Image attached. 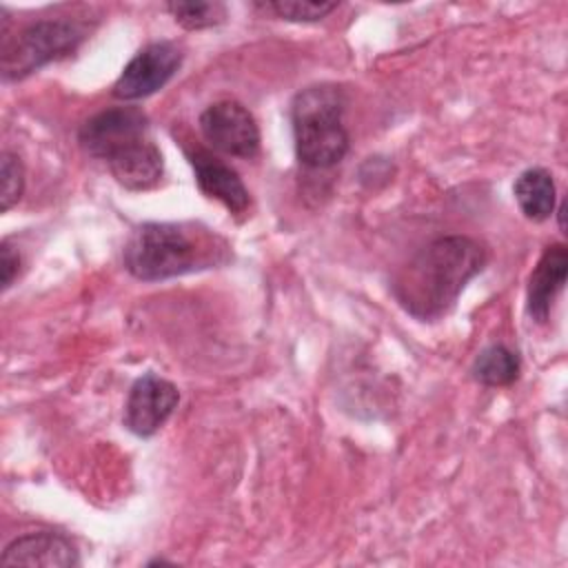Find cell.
I'll list each match as a JSON object with an SVG mask.
<instances>
[{
  "instance_id": "1",
  "label": "cell",
  "mask_w": 568,
  "mask_h": 568,
  "mask_svg": "<svg viewBox=\"0 0 568 568\" xmlns=\"http://www.w3.org/2000/svg\"><path fill=\"white\" fill-rule=\"evenodd\" d=\"M486 248L466 235H444L419 248L393 277V295L422 322L444 317L484 268Z\"/></svg>"
},
{
  "instance_id": "11",
  "label": "cell",
  "mask_w": 568,
  "mask_h": 568,
  "mask_svg": "<svg viewBox=\"0 0 568 568\" xmlns=\"http://www.w3.org/2000/svg\"><path fill=\"white\" fill-rule=\"evenodd\" d=\"M568 268V251L564 244L548 246L528 280V313L535 322L544 324L550 315L555 297L564 288Z\"/></svg>"
},
{
  "instance_id": "2",
  "label": "cell",
  "mask_w": 568,
  "mask_h": 568,
  "mask_svg": "<svg viewBox=\"0 0 568 568\" xmlns=\"http://www.w3.org/2000/svg\"><path fill=\"white\" fill-rule=\"evenodd\" d=\"M226 260L229 244L217 233L186 222H146L124 246V266L142 282L169 280Z\"/></svg>"
},
{
  "instance_id": "17",
  "label": "cell",
  "mask_w": 568,
  "mask_h": 568,
  "mask_svg": "<svg viewBox=\"0 0 568 568\" xmlns=\"http://www.w3.org/2000/svg\"><path fill=\"white\" fill-rule=\"evenodd\" d=\"M282 20L291 22H317L337 9V2H313V0H277L266 4Z\"/></svg>"
},
{
  "instance_id": "6",
  "label": "cell",
  "mask_w": 568,
  "mask_h": 568,
  "mask_svg": "<svg viewBox=\"0 0 568 568\" xmlns=\"http://www.w3.org/2000/svg\"><path fill=\"white\" fill-rule=\"evenodd\" d=\"M149 138V118L138 106L104 109L82 122L78 131L80 146L98 160L109 162L126 146Z\"/></svg>"
},
{
  "instance_id": "10",
  "label": "cell",
  "mask_w": 568,
  "mask_h": 568,
  "mask_svg": "<svg viewBox=\"0 0 568 568\" xmlns=\"http://www.w3.org/2000/svg\"><path fill=\"white\" fill-rule=\"evenodd\" d=\"M189 160L195 171V182L206 197L222 202L231 213H244L248 209V189L229 164L202 149L191 151Z\"/></svg>"
},
{
  "instance_id": "15",
  "label": "cell",
  "mask_w": 568,
  "mask_h": 568,
  "mask_svg": "<svg viewBox=\"0 0 568 568\" xmlns=\"http://www.w3.org/2000/svg\"><path fill=\"white\" fill-rule=\"evenodd\" d=\"M166 11L189 31L209 29L226 20V7L222 2H169Z\"/></svg>"
},
{
  "instance_id": "12",
  "label": "cell",
  "mask_w": 568,
  "mask_h": 568,
  "mask_svg": "<svg viewBox=\"0 0 568 568\" xmlns=\"http://www.w3.org/2000/svg\"><path fill=\"white\" fill-rule=\"evenodd\" d=\"M106 166L115 182L126 191H149L160 182L164 173L162 153L151 138L126 146L113 155Z\"/></svg>"
},
{
  "instance_id": "18",
  "label": "cell",
  "mask_w": 568,
  "mask_h": 568,
  "mask_svg": "<svg viewBox=\"0 0 568 568\" xmlns=\"http://www.w3.org/2000/svg\"><path fill=\"white\" fill-rule=\"evenodd\" d=\"M0 264H2V291H7L20 271V255L9 244V240L0 244Z\"/></svg>"
},
{
  "instance_id": "9",
  "label": "cell",
  "mask_w": 568,
  "mask_h": 568,
  "mask_svg": "<svg viewBox=\"0 0 568 568\" xmlns=\"http://www.w3.org/2000/svg\"><path fill=\"white\" fill-rule=\"evenodd\" d=\"M2 566H47L71 568L80 564L71 539L55 530H38L16 537L0 557Z\"/></svg>"
},
{
  "instance_id": "4",
  "label": "cell",
  "mask_w": 568,
  "mask_h": 568,
  "mask_svg": "<svg viewBox=\"0 0 568 568\" xmlns=\"http://www.w3.org/2000/svg\"><path fill=\"white\" fill-rule=\"evenodd\" d=\"M84 29L71 20H38L16 38H2V78L20 80L78 49Z\"/></svg>"
},
{
  "instance_id": "16",
  "label": "cell",
  "mask_w": 568,
  "mask_h": 568,
  "mask_svg": "<svg viewBox=\"0 0 568 568\" xmlns=\"http://www.w3.org/2000/svg\"><path fill=\"white\" fill-rule=\"evenodd\" d=\"M0 178H2L0 209L9 211L11 206H16L20 202L22 191H24V166H22V162L16 153L2 151V155H0Z\"/></svg>"
},
{
  "instance_id": "5",
  "label": "cell",
  "mask_w": 568,
  "mask_h": 568,
  "mask_svg": "<svg viewBox=\"0 0 568 568\" xmlns=\"http://www.w3.org/2000/svg\"><path fill=\"white\" fill-rule=\"evenodd\" d=\"M204 140L220 153L233 158H255L260 151V126L253 113L237 100H217L200 113Z\"/></svg>"
},
{
  "instance_id": "8",
  "label": "cell",
  "mask_w": 568,
  "mask_h": 568,
  "mask_svg": "<svg viewBox=\"0 0 568 568\" xmlns=\"http://www.w3.org/2000/svg\"><path fill=\"white\" fill-rule=\"evenodd\" d=\"M180 402L178 386L155 373L138 377L124 404V426L138 437L155 435Z\"/></svg>"
},
{
  "instance_id": "3",
  "label": "cell",
  "mask_w": 568,
  "mask_h": 568,
  "mask_svg": "<svg viewBox=\"0 0 568 568\" xmlns=\"http://www.w3.org/2000/svg\"><path fill=\"white\" fill-rule=\"evenodd\" d=\"M346 95L335 84L302 89L291 104L297 160L308 169H331L348 151L344 126Z\"/></svg>"
},
{
  "instance_id": "7",
  "label": "cell",
  "mask_w": 568,
  "mask_h": 568,
  "mask_svg": "<svg viewBox=\"0 0 568 568\" xmlns=\"http://www.w3.org/2000/svg\"><path fill=\"white\" fill-rule=\"evenodd\" d=\"M182 51L173 42H151L140 49L113 84L118 100H142L160 91L180 69Z\"/></svg>"
},
{
  "instance_id": "13",
  "label": "cell",
  "mask_w": 568,
  "mask_h": 568,
  "mask_svg": "<svg viewBox=\"0 0 568 568\" xmlns=\"http://www.w3.org/2000/svg\"><path fill=\"white\" fill-rule=\"evenodd\" d=\"M513 193L521 213L532 222H544L555 211V182L550 171L541 166H532L519 173Z\"/></svg>"
},
{
  "instance_id": "14",
  "label": "cell",
  "mask_w": 568,
  "mask_h": 568,
  "mask_svg": "<svg viewBox=\"0 0 568 568\" xmlns=\"http://www.w3.org/2000/svg\"><path fill=\"white\" fill-rule=\"evenodd\" d=\"M517 375L519 357L501 344L484 348L473 364V377L486 386H508L517 379Z\"/></svg>"
}]
</instances>
